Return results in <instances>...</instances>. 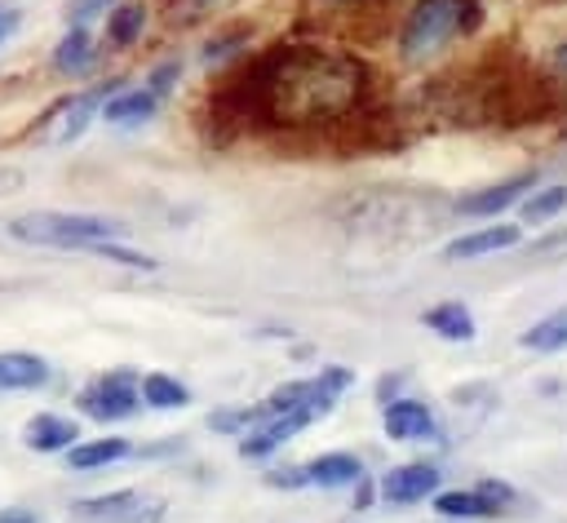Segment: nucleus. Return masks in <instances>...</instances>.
Wrapping results in <instances>:
<instances>
[{"label": "nucleus", "instance_id": "obj_1", "mask_svg": "<svg viewBox=\"0 0 567 523\" xmlns=\"http://www.w3.org/2000/svg\"><path fill=\"white\" fill-rule=\"evenodd\" d=\"M9 235L22 244H40V248H71V253H93L97 244L124 239L128 226L115 217H97V213H58V208H40V213H22L9 222Z\"/></svg>", "mask_w": 567, "mask_h": 523}, {"label": "nucleus", "instance_id": "obj_2", "mask_svg": "<svg viewBox=\"0 0 567 523\" xmlns=\"http://www.w3.org/2000/svg\"><path fill=\"white\" fill-rule=\"evenodd\" d=\"M350 386H354V368L328 363V368H319L315 377H297V381L275 386L261 403H266V412H306L310 421H319V417H328V412L337 408V399H341Z\"/></svg>", "mask_w": 567, "mask_h": 523}, {"label": "nucleus", "instance_id": "obj_3", "mask_svg": "<svg viewBox=\"0 0 567 523\" xmlns=\"http://www.w3.org/2000/svg\"><path fill=\"white\" fill-rule=\"evenodd\" d=\"M137 377H142L137 368H106V372H97V377H93L89 386H80V394H75L80 412H84L89 421H102V425L137 417V412H142Z\"/></svg>", "mask_w": 567, "mask_h": 523}, {"label": "nucleus", "instance_id": "obj_4", "mask_svg": "<svg viewBox=\"0 0 567 523\" xmlns=\"http://www.w3.org/2000/svg\"><path fill=\"white\" fill-rule=\"evenodd\" d=\"M456 35V0H416L399 31V53L408 62L434 58Z\"/></svg>", "mask_w": 567, "mask_h": 523}, {"label": "nucleus", "instance_id": "obj_5", "mask_svg": "<svg viewBox=\"0 0 567 523\" xmlns=\"http://www.w3.org/2000/svg\"><path fill=\"white\" fill-rule=\"evenodd\" d=\"M124 89V80L115 75V80H102V84H93V89H80V93H71L53 115H49V129H44V137L49 142H75L97 115H102V106H106V98L111 93H120Z\"/></svg>", "mask_w": 567, "mask_h": 523}, {"label": "nucleus", "instance_id": "obj_6", "mask_svg": "<svg viewBox=\"0 0 567 523\" xmlns=\"http://www.w3.org/2000/svg\"><path fill=\"white\" fill-rule=\"evenodd\" d=\"M439 488H443V470L434 461H403V465H390L377 479V496L385 505H421Z\"/></svg>", "mask_w": 567, "mask_h": 523}, {"label": "nucleus", "instance_id": "obj_7", "mask_svg": "<svg viewBox=\"0 0 567 523\" xmlns=\"http://www.w3.org/2000/svg\"><path fill=\"white\" fill-rule=\"evenodd\" d=\"M381 430L394 443H439V417H434V408L425 399H408V394L381 403Z\"/></svg>", "mask_w": 567, "mask_h": 523}, {"label": "nucleus", "instance_id": "obj_8", "mask_svg": "<svg viewBox=\"0 0 567 523\" xmlns=\"http://www.w3.org/2000/svg\"><path fill=\"white\" fill-rule=\"evenodd\" d=\"M306 425H310L306 412H266L252 430H244V434L235 439V452H239L244 461H266V457H275L284 443H292Z\"/></svg>", "mask_w": 567, "mask_h": 523}, {"label": "nucleus", "instance_id": "obj_9", "mask_svg": "<svg viewBox=\"0 0 567 523\" xmlns=\"http://www.w3.org/2000/svg\"><path fill=\"white\" fill-rule=\"evenodd\" d=\"M532 186H536V173H518V177L478 186V191H470V195L456 199V213H465V217H492V222H496L505 208H518Z\"/></svg>", "mask_w": 567, "mask_h": 523}, {"label": "nucleus", "instance_id": "obj_10", "mask_svg": "<svg viewBox=\"0 0 567 523\" xmlns=\"http://www.w3.org/2000/svg\"><path fill=\"white\" fill-rule=\"evenodd\" d=\"M523 244V226L514 222H492V226H474L456 239L443 244V262H474V257H487V253H505V248H518Z\"/></svg>", "mask_w": 567, "mask_h": 523}, {"label": "nucleus", "instance_id": "obj_11", "mask_svg": "<svg viewBox=\"0 0 567 523\" xmlns=\"http://www.w3.org/2000/svg\"><path fill=\"white\" fill-rule=\"evenodd\" d=\"M142 505L146 501L137 488H115V492L71 501V519L75 523H142Z\"/></svg>", "mask_w": 567, "mask_h": 523}, {"label": "nucleus", "instance_id": "obj_12", "mask_svg": "<svg viewBox=\"0 0 567 523\" xmlns=\"http://www.w3.org/2000/svg\"><path fill=\"white\" fill-rule=\"evenodd\" d=\"M439 519H456V523H483V519H501L505 505H496L492 496H483L478 488H439L430 496Z\"/></svg>", "mask_w": 567, "mask_h": 523}, {"label": "nucleus", "instance_id": "obj_13", "mask_svg": "<svg viewBox=\"0 0 567 523\" xmlns=\"http://www.w3.org/2000/svg\"><path fill=\"white\" fill-rule=\"evenodd\" d=\"M22 443L31 452H66L71 443H80V421L75 417H62V412H35L27 425H22Z\"/></svg>", "mask_w": 567, "mask_h": 523}, {"label": "nucleus", "instance_id": "obj_14", "mask_svg": "<svg viewBox=\"0 0 567 523\" xmlns=\"http://www.w3.org/2000/svg\"><path fill=\"white\" fill-rule=\"evenodd\" d=\"M306 483L310 488H319V492H337V488H354L359 479H363V461L354 457V452H319V457H310L306 465Z\"/></svg>", "mask_w": 567, "mask_h": 523}, {"label": "nucleus", "instance_id": "obj_15", "mask_svg": "<svg viewBox=\"0 0 567 523\" xmlns=\"http://www.w3.org/2000/svg\"><path fill=\"white\" fill-rule=\"evenodd\" d=\"M155 111H159V98H155L146 84H124L120 93H111V98H106L102 120H106V124H115V129H133V124L155 120Z\"/></svg>", "mask_w": 567, "mask_h": 523}, {"label": "nucleus", "instance_id": "obj_16", "mask_svg": "<svg viewBox=\"0 0 567 523\" xmlns=\"http://www.w3.org/2000/svg\"><path fill=\"white\" fill-rule=\"evenodd\" d=\"M421 324L439 337V341H474L478 324H474V310L461 301V297H447V301H434L430 310H421Z\"/></svg>", "mask_w": 567, "mask_h": 523}, {"label": "nucleus", "instance_id": "obj_17", "mask_svg": "<svg viewBox=\"0 0 567 523\" xmlns=\"http://www.w3.org/2000/svg\"><path fill=\"white\" fill-rule=\"evenodd\" d=\"M62 457H66L71 470L89 474V470H106V465H115V461H128V457H133V443H128L124 434H102V439H80V443H71Z\"/></svg>", "mask_w": 567, "mask_h": 523}, {"label": "nucleus", "instance_id": "obj_18", "mask_svg": "<svg viewBox=\"0 0 567 523\" xmlns=\"http://www.w3.org/2000/svg\"><path fill=\"white\" fill-rule=\"evenodd\" d=\"M93 62H97V40H93V31H89V27H66V35H62L58 49H53V71L80 80V75L93 71Z\"/></svg>", "mask_w": 567, "mask_h": 523}, {"label": "nucleus", "instance_id": "obj_19", "mask_svg": "<svg viewBox=\"0 0 567 523\" xmlns=\"http://www.w3.org/2000/svg\"><path fill=\"white\" fill-rule=\"evenodd\" d=\"M137 394H142V408H155V412H177L190 403V386L164 368H151L137 377Z\"/></svg>", "mask_w": 567, "mask_h": 523}, {"label": "nucleus", "instance_id": "obj_20", "mask_svg": "<svg viewBox=\"0 0 567 523\" xmlns=\"http://www.w3.org/2000/svg\"><path fill=\"white\" fill-rule=\"evenodd\" d=\"M53 368L31 350H0V390H40Z\"/></svg>", "mask_w": 567, "mask_h": 523}, {"label": "nucleus", "instance_id": "obj_21", "mask_svg": "<svg viewBox=\"0 0 567 523\" xmlns=\"http://www.w3.org/2000/svg\"><path fill=\"white\" fill-rule=\"evenodd\" d=\"M146 31V4L142 0H120L106 13V53H128Z\"/></svg>", "mask_w": 567, "mask_h": 523}, {"label": "nucleus", "instance_id": "obj_22", "mask_svg": "<svg viewBox=\"0 0 567 523\" xmlns=\"http://www.w3.org/2000/svg\"><path fill=\"white\" fill-rule=\"evenodd\" d=\"M558 213H567V182H549V186H532L518 204V222L523 226H545Z\"/></svg>", "mask_w": 567, "mask_h": 523}, {"label": "nucleus", "instance_id": "obj_23", "mask_svg": "<svg viewBox=\"0 0 567 523\" xmlns=\"http://www.w3.org/2000/svg\"><path fill=\"white\" fill-rule=\"evenodd\" d=\"M518 341H523L527 350H536V355H558V350H567V306H558V310H549L545 319H536Z\"/></svg>", "mask_w": 567, "mask_h": 523}, {"label": "nucleus", "instance_id": "obj_24", "mask_svg": "<svg viewBox=\"0 0 567 523\" xmlns=\"http://www.w3.org/2000/svg\"><path fill=\"white\" fill-rule=\"evenodd\" d=\"M261 417H266V403H252V408L244 403V408H221V412H213V417H208V425H213L217 434L239 439V434H244V430H252Z\"/></svg>", "mask_w": 567, "mask_h": 523}, {"label": "nucleus", "instance_id": "obj_25", "mask_svg": "<svg viewBox=\"0 0 567 523\" xmlns=\"http://www.w3.org/2000/svg\"><path fill=\"white\" fill-rule=\"evenodd\" d=\"M93 257H102V262H115V266H128V270H155V266H159L151 253L124 248L120 239H111V244H97V248H93Z\"/></svg>", "mask_w": 567, "mask_h": 523}, {"label": "nucleus", "instance_id": "obj_26", "mask_svg": "<svg viewBox=\"0 0 567 523\" xmlns=\"http://www.w3.org/2000/svg\"><path fill=\"white\" fill-rule=\"evenodd\" d=\"M244 44H248V35H244V31H230V35H213V40H204V49H199V62H204V66H221V62H226V58H235Z\"/></svg>", "mask_w": 567, "mask_h": 523}, {"label": "nucleus", "instance_id": "obj_27", "mask_svg": "<svg viewBox=\"0 0 567 523\" xmlns=\"http://www.w3.org/2000/svg\"><path fill=\"white\" fill-rule=\"evenodd\" d=\"M177 80H182V62H177V58H164V62H155V66H151V75H146L142 84L164 102V98L177 89Z\"/></svg>", "mask_w": 567, "mask_h": 523}, {"label": "nucleus", "instance_id": "obj_28", "mask_svg": "<svg viewBox=\"0 0 567 523\" xmlns=\"http://www.w3.org/2000/svg\"><path fill=\"white\" fill-rule=\"evenodd\" d=\"M120 0H66V27H89L93 18H106Z\"/></svg>", "mask_w": 567, "mask_h": 523}, {"label": "nucleus", "instance_id": "obj_29", "mask_svg": "<svg viewBox=\"0 0 567 523\" xmlns=\"http://www.w3.org/2000/svg\"><path fill=\"white\" fill-rule=\"evenodd\" d=\"M261 483H266V488H279V492H301V488H310V483H306V470H301V465L266 470V474H261Z\"/></svg>", "mask_w": 567, "mask_h": 523}, {"label": "nucleus", "instance_id": "obj_30", "mask_svg": "<svg viewBox=\"0 0 567 523\" xmlns=\"http://www.w3.org/2000/svg\"><path fill=\"white\" fill-rule=\"evenodd\" d=\"M478 27H483V4L478 0H456V31L474 35Z\"/></svg>", "mask_w": 567, "mask_h": 523}, {"label": "nucleus", "instance_id": "obj_31", "mask_svg": "<svg viewBox=\"0 0 567 523\" xmlns=\"http://www.w3.org/2000/svg\"><path fill=\"white\" fill-rule=\"evenodd\" d=\"M478 492H483V496H492L496 505H509V501H514V488H509L505 479H483V483H478Z\"/></svg>", "mask_w": 567, "mask_h": 523}, {"label": "nucleus", "instance_id": "obj_32", "mask_svg": "<svg viewBox=\"0 0 567 523\" xmlns=\"http://www.w3.org/2000/svg\"><path fill=\"white\" fill-rule=\"evenodd\" d=\"M372 496H377V483L363 474V479L354 483V505H350V510H368V505H372Z\"/></svg>", "mask_w": 567, "mask_h": 523}, {"label": "nucleus", "instance_id": "obj_33", "mask_svg": "<svg viewBox=\"0 0 567 523\" xmlns=\"http://www.w3.org/2000/svg\"><path fill=\"white\" fill-rule=\"evenodd\" d=\"M18 22H22V13L13 4H0V40H9L18 31Z\"/></svg>", "mask_w": 567, "mask_h": 523}, {"label": "nucleus", "instance_id": "obj_34", "mask_svg": "<svg viewBox=\"0 0 567 523\" xmlns=\"http://www.w3.org/2000/svg\"><path fill=\"white\" fill-rule=\"evenodd\" d=\"M0 523H35V519H31L27 510H4V514H0Z\"/></svg>", "mask_w": 567, "mask_h": 523}, {"label": "nucleus", "instance_id": "obj_35", "mask_svg": "<svg viewBox=\"0 0 567 523\" xmlns=\"http://www.w3.org/2000/svg\"><path fill=\"white\" fill-rule=\"evenodd\" d=\"M558 62H563V71H567V44H563V53H558Z\"/></svg>", "mask_w": 567, "mask_h": 523}, {"label": "nucleus", "instance_id": "obj_36", "mask_svg": "<svg viewBox=\"0 0 567 523\" xmlns=\"http://www.w3.org/2000/svg\"><path fill=\"white\" fill-rule=\"evenodd\" d=\"M439 523H456V519H439Z\"/></svg>", "mask_w": 567, "mask_h": 523}, {"label": "nucleus", "instance_id": "obj_37", "mask_svg": "<svg viewBox=\"0 0 567 523\" xmlns=\"http://www.w3.org/2000/svg\"><path fill=\"white\" fill-rule=\"evenodd\" d=\"M195 4H213V0H195Z\"/></svg>", "mask_w": 567, "mask_h": 523}]
</instances>
